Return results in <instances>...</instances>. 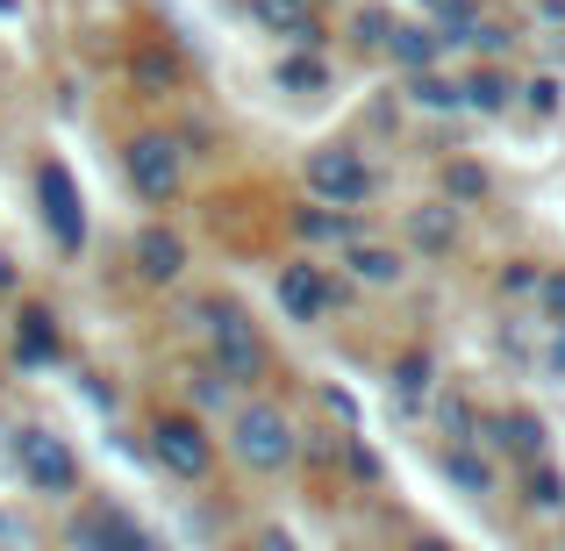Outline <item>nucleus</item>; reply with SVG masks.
I'll use <instances>...</instances> for the list:
<instances>
[{
  "label": "nucleus",
  "mask_w": 565,
  "mask_h": 551,
  "mask_svg": "<svg viewBox=\"0 0 565 551\" xmlns=\"http://www.w3.org/2000/svg\"><path fill=\"white\" fill-rule=\"evenodd\" d=\"M230 452L244 458L250 473H287L294 458H301V430H294V415L279 409V401H244V409L230 415Z\"/></svg>",
  "instance_id": "5"
},
{
  "label": "nucleus",
  "mask_w": 565,
  "mask_h": 551,
  "mask_svg": "<svg viewBox=\"0 0 565 551\" xmlns=\"http://www.w3.org/2000/svg\"><path fill=\"white\" fill-rule=\"evenodd\" d=\"M8 351H14V365H29V372H43V365L65 359V330H57V308H43V301H14V316H8Z\"/></svg>",
  "instance_id": "10"
},
{
  "label": "nucleus",
  "mask_w": 565,
  "mask_h": 551,
  "mask_svg": "<svg viewBox=\"0 0 565 551\" xmlns=\"http://www.w3.org/2000/svg\"><path fill=\"white\" fill-rule=\"evenodd\" d=\"M287 230L301 236L308 251H344V244H359V236H365V222H359V208H322V201H294Z\"/></svg>",
  "instance_id": "14"
},
{
  "label": "nucleus",
  "mask_w": 565,
  "mask_h": 551,
  "mask_svg": "<svg viewBox=\"0 0 565 551\" xmlns=\"http://www.w3.org/2000/svg\"><path fill=\"white\" fill-rule=\"evenodd\" d=\"M273 301L294 330H322V322L337 316V301H344V279H337L316 251H294V258L273 265Z\"/></svg>",
  "instance_id": "4"
},
{
  "label": "nucleus",
  "mask_w": 565,
  "mask_h": 551,
  "mask_svg": "<svg viewBox=\"0 0 565 551\" xmlns=\"http://www.w3.org/2000/svg\"><path fill=\"white\" fill-rule=\"evenodd\" d=\"M316 8H337V0H316Z\"/></svg>",
  "instance_id": "38"
},
{
  "label": "nucleus",
  "mask_w": 565,
  "mask_h": 551,
  "mask_svg": "<svg viewBox=\"0 0 565 551\" xmlns=\"http://www.w3.org/2000/svg\"><path fill=\"white\" fill-rule=\"evenodd\" d=\"M337 265H344V279H359V287H401L415 258L401 244H386V236H359V244L337 251Z\"/></svg>",
  "instance_id": "15"
},
{
  "label": "nucleus",
  "mask_w": 565,
  "mask_h": 551,
  "mask_svg": "<svg viewBox=\"0 0 565 551\" xmlns=\"http://www.w3.org/2000/svg\"><path fill=\"white\" fill-rule=\"evenodd\" d=\"M129 265H137L143 287H172V279L186 273V236L172 230V222H143V230L129 236Z\"/></svg>",
  "instance_id": "11"
},
{
  "label": "nucleus",
  "mask_w": 565,
  "mask_h": 551,
  "mask_svg": "<svg viewBox=\"0 0 565 551\" xmlns=\"http://www.w3.org/2000/svg\"><path fill=\"white\" fill-rule=\"evenodd\" d=\"M537 273H544V265H530V258H515V265H509V273H501V294H530V287H537Z\"/></svg>",
  "instance_id": "31"
},
{
  "label": "nucleus",
  "mask_w": 565,
  "mask_h": 551,
  "mask_svg": "<svg viewBox=\"0 0 565 551\" xmlns=\"http://www.w3.org/2000/svg\"><path fill=\"white\" fill-rule=\"evenodd\" d=\"M14 466H22V480L36 487V495H79V452H72V437H57L51 423H22L14 430Z\"/></svg>",
  "instance_id": "7"
},
{
  "label": "nucleus",
  "mask_w": 565,
  "mask_h": 551,
  "mask_svg": "<svg viewBox=\"0 0 565 551\" xmlns=\"http://www.w3.org/2000/svg\"><path fill=\"white\" fill-rule=\"evenodd\" d=\"M444 473H451L458 487H466V495H494V466H487V452L480 444H444Z\"/></svg>",
  "instance_id": "24"
},
{
  "label": "nucleus",
  "mask_w": 565,
  "mask_h": 551,
  "mask_svg": "<svg viewBox=\"0 0 565 551\" xmlns=\"http://www.w3.org/2000/svg\"><path fill=\"white\" fill-rule=\"evenodd\" d=\"M415 258V251H423V258H451L458 251V208L451 201H423V208H408V244H401Z\"/></svg>",
  "instance_id": "19"
},
{
  "label": "nucleus",
  "mask_w": 565,
  "mask_h": 551,
  "mask_svg": "<svg viewBox=\"0 0 565 551\" xmlns=\"http://www.w3.org/2000/svg\"><path fill=\"white\" fill-rule=\"evenodd\" d=\"M401 551H451V544H444V538H408Z\"/></svg>",
  "instance_id": "37"
},
{
  "label": "nucleus",
  "mask_w": 565,
  "mask_h": 551,
  "mask_svg": "<svg viewBox=\"0 0 565 551\" xmlns=\"http://www.w3.org/2000/svg\"><path fill=\"white\" fill-rule=\"evenodd\" d=\"M258 551H301V544H294L287 530H265V538H258Z\"/></svg>",
  "instance_id": "33"
},
{
  "label": "nucleus",
  "mask_w": 565,
  "mask_h": 551,
  "mask_svg": "<svg viewBox=\"0 0 565 551\" xmlns=\"http://www.w3.org/2000/svg\"><path fill=\"white\" fill-rule=\"evenodd\" d=\"M201 337H207V359H215V380L258 386L265 372H273L265 330L244 316V301H230V294H207V301H201Z\"/></svg>",
  "instance_id": "1"
},
{
  "label": "nucleus",
  "mask_w": 565,
  "mask_h": 551,
  "mask_svg": "<svg viewBox=\"0 0 565 551\" xmlns=\"http://www.w3.org/2000/svg\"><path fill=\"white\" fill-rule=\"evenodd\" d=\"M344 458H351V473H359V480H380V458L365 452L359 437H344Z\"/></svg>",
  "instance_id": "32"
},
{
  "label": "nucleus",
  "mask_w": 565,
  "mask_h": 551,
  "mask_svg": "<svg viewBox=\"0 0 565 551\" xmlns=\"http://www.w3.org/2000/svg\"><path fill=\"white\" fill-rule=\"evenodd\" d=\"M487 193H494V172H487L480 158H451V166H444V201L451 208H480Z\"/></svg>",
  "instance_id": "23"
},
{
  "label": "nucleus",
  "mask_w": 565,
  "mask_h": 551,
  "mask_svg": "<svg viewBox=\"0 0 565 551\" xmlns=\"http://www.w3.org/2000/svg\"><path fill=\"white\" fill-rule=\"evenodd\" d=\"M394 22H401V14L386 8V0H351V36H359L365 51H380V43L394 36Z\"/></svg>",
  "instance_id": "26"
},
{
  "label": "nucleus",
  "mask_w": 565,
  "mask_h": 551,
  "mask_svg": "<svg viewBox=\"0 0 565 551\" xmlns=\"http://www.w3.org/2000/svg\"><path fill=\"white\" fill-rule=\"evenodd\" d=\"M29 187H36V222H43V236H51L65 258H79L86 236H94V222H86V193H79V180H72V166H65V158H36Z\"/></svg>",
  "instance_id": "6"
},
{
  "label": "nucleus",
  "mask_w": 565,
  "mask_h": 551,
  "mask_svg": "<svg viewBox=\"0 0 565 551\" xmlns=\"http://www.w3.org/2000/svg\"><path fill=\"white\" fill-rule=\"evenodd\" d=\"M72 551H158V538L122 501H94V509L72 516Z\"/></svg>",
  "instance_id": "9"
},
{
  "label": "nucleus",
  "mask_w": 565,
  "mask_h": 551,
  "mask_svg": "<svg viewBox=\"0 0 565 551\" xmlns=\"http://www.w3.org/2000/svg\"><path fill=\"white\" fill-rule=\"evenodd\" d=\"M408 100H415V108H423V115H458V108H466V94H458V72H408Z\"/></svg>",
  "instance_id": "22"
},
{
  "label": "nucleus",
  "mask_w": 565,
  "mask_h": 551,
  "mask_svg": "<svg viewBox=\"0 0 565 551\" xmlns=\"http://www.w3.org/2000/svg\"><path fill=\"white\" fill-rule=\"evenodd\" d=\"M423 8H437V0H423Z\"/></svg>",
  "instance_id": "40"
},
{
  "label": "nucleus",
  "mask_w": 565,
  "mask_h": 551,
  "mask_svg": "<svg viewBox=\"0 0 565 551\" xmlns=\"http://www.w3.org/2000/svg\"><path fill=\"white\" fill-rule=\"evenodd\" d=\"M515 100H523L530 115H558V100H565V86L552 80V72H537V80H515Z\"/></svg>",
  "instance_id": "28"
},
{
  "label": "nucleus",
  "mask_w": 565,
  "mask_h": 551,
  "mask_svg": "<svg viewBox=\"0 0 565 551\" xmlns=\"http://www.w3.org/2000/svg\"><path fill=\"white\" fill-rule=\"evenodd\" d=\"M480 444H487V452H509L515 466H537L544 444H552V430H544V415H537V409H501V415H487Z\"/></svg>",
  "instance_id": "13"
},
{
  "label": "nucleus",
  "mask_w": 565,
  "mask_h": 551,
  "mask_svg": "<svg viewBox=\"0 0 565 551\" xmlns=\"http://www.w3.org/2000/svg\"><path fill=\"white\" fill-rule=\"evenodd\" d=\"M380 57H386V65H401V80H408V72H437L444 65V36L429 22H408V14H401L394 36L380 43Z\"/></svg>",
  "instance_id": "17"
},
{
  "label": "nucleus",
  "mask_w": 565,
  "mask_h": 551,
  "mask_svg": "<svg viewBox=\"0 0 565 551\" xmlns=\"http://www.w3.org/2000/svg\"><path fill=\"white\" fill-rule=\"evenodd\" d=\"M386 386H394L401 409H423L429 386H437V351H429V345H408L394 365H386Z\"/></svg>",
  "instance_id": "21"
},
{
  "label": "nucleus",
  "mask_w": 565,
  "mask_h": 551,
  "mask_svg": "<svg viewBox=\"0 0 565 551\" xmlns=\"http://www.w3.org/2000/svg\"><path fill=\"white\" fill-rule=\"evenodd\" d=\"M537 22H565V0H537Z\"/></svg>",
  "instance_id": "36"
},
{
  "label": "nucleus",
  "mask_w": 565,
  "mask_h": 551,
  "mask_svg": "<svg viewBox=\"0 0 565 551\" xmlns=\"http://www.w3.org/2000/svg\"><path fill=\"white\" fill-rule=\"evenodd\" d=\"M537 301H544L552 322H565V265H544V273H537Z\"/></svg>",
  "instance_id": "30"
},
{
  "label": "nucleus",
  "mask_w": 565,
  "mask_h": 551,
  "mask_svg": "<svg viewBox=\"0 0 565 551\" xmlns=\"http://www.w3.org/2000/svg\"><path fill=\"white\" fill-rule=\"evenodd\" d=\"M129 86H137L143 100H166V94H180V86H186V57L172 51L166 36H143L137 51H129Z\"/></svg>",
  "instance_id": "16"
},
{
  "label": "nucleus",
  "mask_w": 565,
  "mask_h": 551,
  "mask_svg": "<svg viewBox=\"0 0 565 551\" xmlns=\"http://www.w3.org/2000/svg\"><path fill=\"white\" fill-rule=\"evenodd\" d=\"M552 372L565 380V322H558V337H552Z\"/></svg>",
  "instance_id": "35"
},
{
  "label": "nucleus",
  "mask_w": 565,
  "mask_h": 551,
  "mask_svg": "<svg viewBox=\"0 0 565 551\" xmlns=\"http://www.w3.org/2000/svg\"><path fill=\"white\" fill-rule=\"evenodd\" d=\"M250 22L265 29V36H287V51H322V8L316 0H244Z\"/></svg>",
  "instance_id": "12"
},
{
  "label": "nucleus",
  "mask_w": 565,
  "mask_h": 551,
  "mask_svg": "<svg viewBox=\"0 0 565 551\" xmlns=\"http://www.w3.org/2000/svg\"><path fill=\"white\" fill-rule=\"evenodd\" d=\"M151 458L172 480H207L215 473V437H207V423L193 409H166L151 423Z\"/></svg>",
  "instance_id": "8"
},
{
  "label": "nucleus",
  "mask_w": 565,
  "mask_h": 551,
  "mask_svg": "<svg viewBox=\"0 0 565 551\" xmlns=\"http://www.w3.org/2000/svg\"><path fill=\"white\" fill-rule=\"evenodd\" d=\"M186 144L172 129H129L122 137V180L137 187L143 208H172L186 193Z\"/></svg>",
  "instance_id": "2"
},
{
  "label": "nucleus",
  "mask_w": 565,
  "mask_h": 551,
  "mask_svg": "<svg viewBox=\"0 0 565 551\" xmlns=\"http://www.w3.org/2000/svg\"><path fill=\"white\" fill-rule=\"evenodd\" d=\"M437 415H444V437H451V444H480V430H487V415H480V409H472V401H466V394H444V401H437Z\"/></svg>",
  "instance_id": "27"
},
{
  "label": "nucleus",
  "mask_w": 565,
  "mask_h": 551,
  "mask_svg": "<svg viewBox=\"0 0 565 551\" xmlns=\"http://www.w3.org/2000/svg\"><path fill=\"white\" fill-rule=\"evenodd\" d=\"M301 180H308V201H322V208H365L386 187L380 166L365 158V144H316L301 158Z\"/></svg>",
  "instance_id": "3"
},
{
  "label": "nucleus",
  "mask_w": 565,
  "mask_h": 551,
  "mask_svg": "<svg viewBox=\"0 0 565 551\" xmlns=\"http://www.w3.org/2000/svg\"><path fill=\"white\" fill-rule=\"evenodd\" d=\"M509 43H515V29H509V22H494V14H480V29L466 36V51H480V57H501Z\"/></svg>",
  "instance_id": "29"
},
{
  "label": "nucleus",
  "mask_w": 565,
  "mask_h": 551,
  "mask_svg": "<svg viewBox=\"0 0 565 551\" xmlns=\"http://www.w3.org/2000/svg\"><path fill=\"white\" fill-rule=\"evenodd\" d=\"M523 501H530V509H544V516H552V509H565V473L552 466V458L523 466Z\"/></svg>",
  "instance_id": "25"
},
{
  "label": "nucleus",
  "mask_w": 565,
  "mask_h": 551,
  "mask_svg": "<svg viewBox=\"0 0 565 551\" xmlns=\"http://www.w3.org/2000/svg\"><path fill=\"white\" fill-rule=\"evenodd\" d=\"M458 94H466L472 115H509L515 108V72L501 65V57H480V65L458 72Z\"/></svg>",
  "instance_id": "18"
},
{
  "label": "nucleus",
  "mask_w": 565,
  "mask_h": 551,
  "mask_svg": "<svg viewBox=\"0 0 565 551\" xmlns=\"http://www.w3.org/2000/svg\"><path fill=\"white\" fill-rule=\"evenodd\" d=\"M273 86H279V94H294V100H316V94H330V86H337V72H330V57H322V51H279L273 57Z\"/></svg>",
  "instance_id": "20"
},
{
  "label": "nucleus",
  "mask_w": 565,
  "mask_h": 551,
  "mask_svg": "<svg viewBox=\"0 0 565 551\" xmlns=\"http://www.w3.org/2000/svg\"><path fill=\"white\" fill-rule=\"evenodd\" d=\"M14 287H22V273H14V258L0 251V294H14Z\"/></svg>",
  "instance_id": "34"
},
{
  "label": "nucleus",
  "mask_w": 565,
  "mask_h": 551,
  "mask_svg": "<svg viewBox=\"0 0 565 551\" xmlns=\"http://www.w3.org/2000/svg\"><path fill=\"white\" fill-rule=\"evenodd\" d=\"M0 386H8V365H0Z\"/></svg>",
  "instance_id": "39"
}]
</instances>
